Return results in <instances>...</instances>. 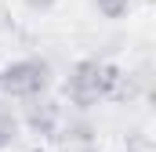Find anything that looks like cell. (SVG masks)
Here are the masks:
<instances>
[{"label": "cell", "instance_id": "6da1fadb", "mask_svg": "<svg viewBox=\"0 0 156 152\" xmlns=\"http://www.w3.org/2000/svg\"><path fill=\"white\" fill-rule=\"evenodd\" d=\"M120 83H123V73H120L113 62H98V58H83L73 65V73L66 80V98L87 109V105H98L105 98H116Z\"/></svg>", "mask_w": 156, "mask_h": 152}, {"label": "cell", "instance_id": "7a4b0ae2", "mask_svg": "<svg viewBox=\"0 0 156 152\" xmlns=\"http://www.w3.org/2000/svg\"><path fill=\"white\" fill-rule=\"evenodd\" d=\"M51 87V65L40 58H22L11 62L0 73V91L7 98H22V102H37L44 98V91Z\"/></svg>", "mask_w": 156, "mask_h": 152}, {"label": "cell", "instance_id": "3957f363", "mask_svg": "<svg viewBox=\"0 0 156 152\" xmlns=\"http://www.w3.org/2000/svg\"><path fill=\"white\" fill-rule=\"evenodd\" d=\"M26 123H29L33 134H55L58 123H62V105L51 102V98H37L26 112Z\"/></svg>", "mask_w": 156, "mask_h": 152}, {"label": "cell", "instance_id": "277c9868", "mask_svg": "<svg viewBox=\"0 0 156 152\" xmlns=\"http://www.w3.org/2000/svg\"><path fill=\"white\" fill-rule=\"evenodd\" d=\"M15 138H18V119H15V116H7V112H0V152L7 149Z\"/></svg>", "mask_w": 156, "mask_h": 152}, {"label": "cell", "instance_id": "5b68a950", "mask_svg": "<svg viewBox=\"0 0 156 152\" xmlns=\"http://www.w3.org/2000/svg\"><path fill=\"white\" fill-rule=\"evenodd\" d=\"M94 4H98V11L105 18H123L131 11V0H94Z\"/></svg>", "mask_w": 156, "mask_h": 152}, {"label": "cell", "instance_id": "8992f818", "mask_svg": "<svg viewBox=\"0 0 156 152\" xmlns=\"http://www.w3.org/2000/svg\"><path fill=\"white\" fill-rule=\"evenodd\" d=\"M26 4H29L33 11H51V7H55V0H26Z\"/></svg>", "mask_w": 156, "mask_h": 152}]
</instances>
